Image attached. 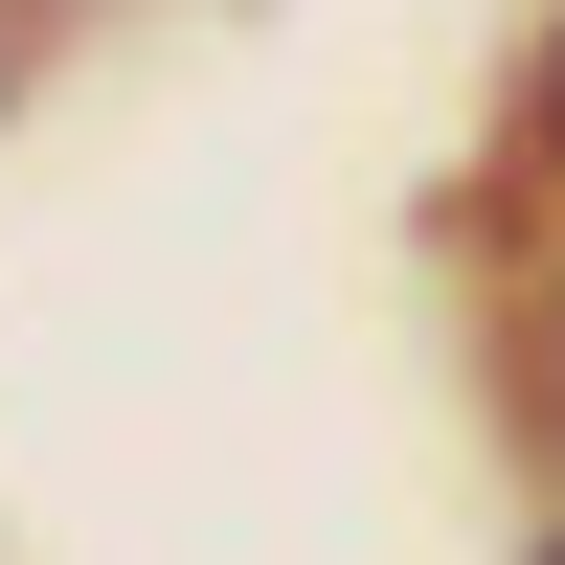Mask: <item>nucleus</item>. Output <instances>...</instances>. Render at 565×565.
I'll use <instances>...</instances> for the list:
<instances>
[{"label": "nucleus", "mask_w": 565, "mask_h": 565, "mask_svg": "<svg viewBox=\"0 0 565 565\" xmlns=\"http://www.w3.org/2000/svg\"><path fill=\"white\" fill-rule=\"evenodd\" d=\"M543 565H565V543H543Z\"/></svg>", "instance_id": "nucleus-3"}, {"label": "nucleus", "mask_w": 565, "mask_h": 565, "mask_svg": "<svg viewBox=\"0 0 565 565\" xmlns=\"http://www.w3.org/2000/svg\"><path fill=\"white\" fill-rule=\"evenodd\" d=\"M521 385H543V452H565V295H543V362H521Z\"/></svg>", "instance_id": "nucleus-2"}, {"label": "nucleus", "mask_w": 565, "mask_h": 565, "mask_svg": "<svg viewBox=\"0 0 565 565\" xmlns=\"http://www.w3.org/2000/svg\"><path fill=\"white\" fill-rule=\"evenodd\" d=\"M521 159L565 181V23H543V90H521Z\"/></svg>", "instance_id": "nucleus-1"}]
</instances>
